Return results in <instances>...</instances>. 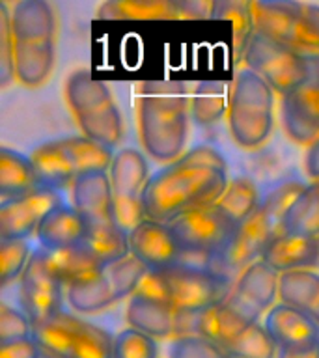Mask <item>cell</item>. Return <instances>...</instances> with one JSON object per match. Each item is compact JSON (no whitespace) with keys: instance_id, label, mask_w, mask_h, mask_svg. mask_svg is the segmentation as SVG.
I'll return each instance as SVG.
<instances>
[{"instance_id":"obj_1","label":"cell","mask_w":319,"mask_h":358,"mask_svg":"<svg viewBox=\"0 0 319 358\" xmlns=\"http://www.w3.org/2000/svg\"><path fill=\"white\" fill-rule=\"evenodd\" d=\"M228 183L226 159L213 145L190 148L151 173L142 192L146 218L170 226L179 217L217 206Z\"/></svg>"},{"instance_id":"obj_2","label":"cell","mask_w":319,"mask_h":358,"mask_svg":"<svg viewBox=\"0 0 319 358\" xmlns=\"http://www.w3.org/2000/svg\"><path fill=\"white\" fill-rule=\"evenodd\" d=\"M142 148L157 162L178 161L189 138L190 90L181 80H146L136 92Z\"/></svg>"},{"instance_id":"obj_3","label":"cell","mask_w":319,"mask_h":358,"mask_svg":"<svg viewBox=\"0 0 319 358\" xmlns=\"http://www.w3.org/2000/svg\"><path fill=\"white\" fill-rule=\"evenodd\" d=\"M308 185L299 179H280L262 194V203L248 220L241 224L232 245L218 257V274L243 271L250 263L262 259L271 243L284 234L285 215L290 213L297 198L304 192Z\"/></svg>"},{"instance_id":"obj_4","label":"cell","mask_w":319,"mask_h":358,"mask_svg":"<svg viewBox=\"0 0 319 358\" xmlns=\"http://www.w3.org/2000/svg\"><path fill=\"white\" fill-rule=\"evenodd\" d=\"M229 289L228 276L178 263L164 271H150L134 295L166 302L176 312H200L224 301Z\"/></svg>"},{"instance_id":"obj_5","label":"cell","mask_w":319,"mask_h":358,"mask_svg":"<svg viewBox=\"0 0 319 358\" xmlns=\"http://www.w3.org/2000/svg\"><path fill=\"white\" fill-rule=\"evenodd\" d=\"M229 134L237 145L256 150L273 134L274 90L250 69H239L229 86Z\"/></svg>"},{"instance_id":"obj_6","label":"cell","mask_w":319,"mask_h":358,"mask_svg":"<svg viewBox=\"0 0 319 358\" xmlns=\"http://www.w3.org/2000/svg\"><path fill=\"white\" fill-rule=\"evenodd\" d=\"M256 32L274 43L319 56V4L297 0H254Z\"/></svg>"},{"instance_id":"obj_7","label":"cell","mask_w":319,"mask_h":358,"mask_svg":"<svg viewBox=\"0 0 319 358\" xmlns=\"http://www.w3.org/2000/svg\"><path fill=\"white\" fill-rule=\"evenodd\" d=\"M32 338L41 358H112L114 349V338L108 330L66 310L34 324Z\"/></svg>"},{"instance_id":"obj_8","label":"cell","mask_w":319,"mask_h":358,"mask_svg":"<svg viewBox=\"0 0 319 358\" xmlns=\"http://www.w3.org/2000/svg\"><path fill=\"white\" fill-rule=\"evenodd\" d=\"M245 67L250 69L282 97L310 83H319V56L288 49L256 32L245 52Z\"/></svg>"},{"instance_id":"obj_9","label":"cell","mask_w":319,"mask_h":358,"mask_svg":"<svg viewBox=\"0 0 319 358\" xmlns=\"http://www.w3.org/2000/svg\"><path fill=\"white\" fill-rule=\"evenodd\" d=\"M239 226L217 206L189 213L170 224L173 239L185 254L220 257L226 252Z\"/></svg>"},{"instance_id":"obj_10","label":"cell","mask_w":319,"mask_h":358,"mask_svg":"<svg viewBox=\"0 0 319 358\" xmlns=\"http://www.w3.org/2000/svg\"><path fill=\"white\" fill-rule=\"evenodd\" d=\"M64 203L58 190L36 189L19 198L0 201V241L28 239L36 235L45 215Z\"/></svg>"},{"instance_id":"obj_11","label":"cell","mask_w":319,"mask_h":358,"mask_svg":"<svg viewBox=\"0 0 319 358\" xmlns=\"http://www.w3.org/2000/svg\"><path fill=\"white\" fill-rule=\"evenodd\" d=\"M73 207L83 217L88 229L116 228L114 190L108 172L78 176L71 185Z\"/></svg>"},{"instance_id":"obj_12","label":"cell","mask_w":319,"mask_h":358,"mask_svg":"<svg viewBox=\"0 0 319 358\" xmlns=\"http://www.w3.org/2000/svg\"><path fill=\"white\" fill-rule=\"evenodd\" d=\"M129 248L131 256L144 263L151 273L173 267L181 259V250L173 239L170 226L150 218H146L129 234Z\"/></svg>"},{"instance_id":"obj_13","label":"cell","mask_w":319,"mask_h":358,"mask_svg":"<svg viewBox=\"0 0 319 358\" xmlns=\"http://www.w3.org/2000/svg\"><path fill=\"white\" fill-rule=\"evenodd\" d=\"M280 117L293 142L310 145L319 138V83H310L282 97Z\"/></svg>"},{"instance_id":"obj_14","label":"cell","mask_w":319,"mask_h":358,"mask_svg":"<svg viewBox=\"0 0 319 358\" xmlns=\"http://www.w3.org/2000/svg\"><path fill=\"white\" fill-rule=\"evenodd\" d=\"M263 327L278 349H306L319 345V324L297 308L276 304L269 310Z\"/></svg>"},{"instance_id":"obj_15","label":"cell","mask_w":319,"mask_h":358,"mask_svg":"<svg viewBox=\"0 0 319 358\" xmlns=\"http://www.w3.org/2000/svg\"><path fill=\"white\" fill-rule=\"evenodd\" d=\"M88 234V226L78 215L77 209L67 203H60L50 209L36 229L39 248L49 252H60L83 245Z\"/></svg>"},{"instance_id":"obj_16","label":"cell","mask_w":319,"mask_h":358,"mask_svg":"<svg viewBox=\"0 0 319 358\" xmlns=\"http://www.w3.org/2000/svg\"><path fill=\"white\" fill-rule=\"evenodd\" d=\"M262 262L278 274L290 271H312L318 263V237L284 231L265 248Z\"/></svg>"},{"instance_id":"obj_17","label":"cell","mask_w":319,"mask_h":358,"mask_svg":"<svg viewBox=\"0 0 319 358\" xmlns=\"http://www.w3.org/2000/svg\"><path fill=\"white\" fill-rule=\"evenodd\" d=\"M108 176L114 200H142V192L151 178L146 157L134 148H123L114 153Z\"/></svg>"},{"instance_id":"obj_18","label":"cell","mask_w":319,"mask_h":358,"mask_svg":"<svg viewBox=\"0 0 319 358\" xmlns=\"http://www.w3.org/2000/svg\"><path fill=\"white\" fill-rule=\"evenodd\" d=\"M30 161L36 170L39 189L60 192L77 179V172L69 161L66 148L62 145V140H49L36 145L30 153Z\"/></svg>"},{"instance_id":"obj_19","label":"cell","mask_w":319,"mask_h":358,"mask_svg":"<svg viewBox=\"0 0 319 358\" xmlns=\"http://www.w3.org/2000/svg\"><path fill=\"white\" fill-rule=\"evenodd\" d=\"M11 32L15 41H55L56 15L45 0H21L11 8Z\"/></svg>"},{"instance_id":"obj_20","label":"cell","mask_w":319,"mask_h":358,"mask_svg":"<svg viewBox=\"0 0 319 358\" xmlns=\"http://www.w3.org/2000/svg\"><path fill=\"white\" fill-rule=\"evenodd\" d=\"M176 310L170 304L148 296L133 295L127 304L129 329L151 336L153 340L176 338Z\"/></svg>"},{"instance_id":"obj_21","label":"cell","mask_w":319,"mask_h":358,"mask_svg":"<svg viewBox=\"0 0 319 358\" xmlns=\"http://www.w3.org/2000/svg\"><path fill=\"white\" fill-rule=\"evenodd\" d=\"M101 21L181 19V0H108L97 8Z\"/></svg>"},{"instance_id":"obj_22","label":"cell","mask_w":319,"mask_h":358,"mask_svg":"<svg viewBox=\"0 0 319 358\" xmlns=\"http://www.w3.org/2000/svg\"><path fill=\"white\" fill-rule=\"evenodd\" d=\"M55 58V41H15V78L27 88H38L50 77Z\"/></svg>"},{"instance_id":"obj_23","label":"cell","mask_w":319,"mask_h":358,"mask_svg":"<svg viewBox=\"0 0 319 358\" xmlns=\"http://www.w3.org/2000/svg\"><path fill=\"white\" fill-rule=\"evenodd\" d=\"M278 282L280 274L269 267L267 263L257 259L241 271L239 278L235 280L232 289L241 299L250 302L252 306H256L260 312H267L278 299Z\"/></svg>"},{"instance_id":"obj_24","label":"cell","mask_w":319,"mask_h":358,"mask_svg":"<svg viewBox=\"0 0 319 358\" xmlns=\"http://www.w3.org/2000/svg\"><path fill=\"white\" fill-rule=\"evenodd\" d=\"M66 101L73 116H84L88 112L101 108V106L114 103L108 84L103 80H95L88 69L73 71L66 80Z\"/></svg>"},{"instance_id":"obj_25","label":"cell","mask_w":319,"mask_h":358,"mask_svg":"<svg viewBox=\"0 0 319 358\" xmlns=\"http://www.w3.org/2000/svg\"><path fill=\"white\" fill-rule=\"evenodd\" d=\"M39 189L30 157L11 148H0V198H19Z\"/></svg>"},{"instance_id":"obj_26","label":"cell","mask_w":319,"mask_h":358,"mask_svg":"<svg viewBox=\"0 0 319 358\" xmlns=\"http://www.w3.org/2000/svg\"><path fill=\"white\" fill-rule=\"evenodd\" d=\"M229 86L224 80H201L190 92V120L198 127H209L228 114Z\"/></svg>"},{"instance_id":"obj_27","label":"cell","mask_w":319,"mask_h":358,"mask_svg":"<svg viewBox=\"0 0 319 358\" xmlns=\"http://www.w3.org/2000/svg\"><path fill=\"white\" fill-rule=\"evenodd\" d=\"M75 120L83 131V136L105 145L108 150H114L123 136V117L116 103H108Z\"/></svg>"},{"instance_id":"obj_28","label":"cell","mask_w":319,"mask_h":358,"mask_svg":"<svg viewBox=\"0 0 319 358\" xmlns=\"http://www.w3.org/2000/svg\"><path fill=\"white\" fill-rule=\"evenodd\" d=\"M66 301L77 313H97L114 304L116 296L106 274L101 273L67 285Z\"/></svg>"},{"instance_id":"obj_29","label":"cell","mask_w":319,"mask_h":358,"mask_svg":"<svg viewBox=\"0 0 319 358\" xmlns=\"http://www.w3.org/2000/svg\"><path fill=\"white\" fill-rule=\"evenodd\" d=\"M211 19H226L234 22V50L237 60L245 58V52L256 36V22L252 15V2L245 0H215Z\"/></svg>"},{"instance_id":"obj_30","label":"cell","mask_w":319,"mask_h":358,"mask_svg":"<svg viewBox=\"0 0 319 358\" xmlns=\"http://www.w3.org/2000/svg\"><path fill=\"white\" fill-rule=\"evenodd\" d=\"M260 203H262V194L256 183L250 178L241 176V178L229 179L224 194L217 201V207L237 226H241L254 215Z\"/></svg>"},{"instance_id":"obj_31","label":"cell","mask_w":319,"mask_h":358,"mask_svg":"<svg viewBox=\"0 0 319 358\" xmlns=\"http://www.w3.org/2000/svg\"><path fill=\"white\" fill-rule=\"evenodd\" d=\"M278 299L285 306L310 313L319 299V274L316 271H290L280 274Z\"/></svg>"},{"instance_id":"obj_32","label":"cell","mask_w":319,"mask_h":358,"mask_svg":"<svg viewBox=\"0 0 319 358\" xmlns=\"http://www.w3.org/2000/svg\"><path fill=\"white\" fill-rule=\"evenodd\" d=\"M62 145L66 148L69 161L78 176L92 172H108L111 170L114 153L105 145L97 144L86 136H67L60 138Z\"/></svg>"},{"instance_id":"obj_33","label":"cell","mask_w":319,"mask_h":358,"mask_svg":"<svg viewBox=\"0 0 319 358\" xmlns=\"http://www.w3.org/2000/svg\"><path fill=\"white\" fill-rule=\"evenodd\" d=\"M83 246L103 268L111 267L123 257L131 256L129 235L118 226L105 229H88V234L83 241Z\"/></svg>"},{"instance_id":"obj_34","label":"cell","mask_w":319,"mask_h":358,"mask_svg":"<svg viewBox=\"0 0 319 358\" xmlns=\"http://www.w3.org/2000/svg\"><path fill=\"white\" fill-rule=\"evenodd\" d=\"M285 234L319 237V179L308 185L284 220Z\"/></svg>"},{"instance_id":"obj_35","label":"cell","mask_w":319,"mask_h":358,"mask_svg":"<svg viewBox=\"0 0 319 358\" xmlns=\"http://www.w3.org/2000/svg\"><path fill=\"white\" fill-rule=\"evenodd\" d=\"M228 358H276L278 345L274 343L267 329L260 323L246 327L243 332L220 347Z\"/></svg>"},{"instance_id":"obj_36","label":"cell","mask_w":319,"mask_h":358,"mask_svg":"<svg viewBox=\"0 0 319 358\" xmlns=\"http://www.w3.org/2000/svg\"><path fill=\"white\" fill-rule=\"evenodd\" d=\"M19 287L32 291H47V293H64L66 285L56 271L52 254L45 248H36L30 256L24 273L19 280Z\"/></svg>"},{"instance_id":"obj_37","label":"cell","mask_w":319,"mask_h":358,"mask_svg":"<svg viewBox=\"0 0 319 358\" xmlns=\"http://www.w3.org/2000/svg\"><path fill=\"white\" fill-rule=\"evenodd\" d=\"M50 254H52L55 267L66 287L75 284V282L105 273V268L95 262L94 256L83 245L73 246V248H67V250L50 252Z\"/></svg>"},{"instance_id":"obj_38","label":"cell","mask_w":319,"mask_h":358,"mask_svg":"<svg viewBox=\"0 0 319 358\" xmlns=\"http://www.w3.org/2000/svg\"><path fill=\"white\" fill-rule=\"evenodd\" d=\"M148 273H150L148 267L134 256L123 257V259L105 268L106 278L111 282L116 301H122V299H127V296L131 299Z\"/></svg>"},{"instance_id":"obj_39","label":"cell","mask_w":319,"mask_h":358,"mask_svg":"<svg viewBox=\"0 0 319 358\" xmlns=\"http://www.w3.org/2000/svg\"><path fill=\"white\" fill-rule=\"evenodd\" d=\"M32 252L28 239L0 241V285L2 287L10 285L15 280H21Z\"/></svg>"},{"instance_id":"obj_40","label":"cell","mask_w":319,"mask_h":358,"mask_svg":"<svg viewBox=\"0 0 319 358\" xmlns=\"http://www.w3.org/2000/svg\"><path fill=\"white\" fill-rule=\"evenodd\" d=\"M157 341L134 329H125L114 338L112 358H157Z\"/></svg>"},{"instance_id":"obj_41","label":"cell","mask_w":319,"mask_h":358,"mask_svg":"<svg viewBox=\"0 0 319 358\" xmlns=\"http://www.w3.org/2000/svg\"><path fill=\"white\" fill-rule=\"evenodd\" d=\"M15 38L11 32V10L8 4H0V86H10L15 80Z\"/></svg>"},{"instance_id":"obj_42","label":"cell","mask_w":319,"mask_h":358,"mask_svg":"<svg viewBox=\"0 0 319 358\" xmlns=\"http://www.w3.org/2000/svg\"><path fill=\"white\" fill-rule=\"evenodd\" d=\"M168 358H226L218 345L200 336H179L173 338L168 349Z\"/></svg>"},{"instance_id":"obj_43","label":"cell","mask_w":319,"mask_h":358,"mask_svg":"<svg viewBox=\"0 0 319 358\" xmlns=\"http://www.w3.org/2000/svg\"><path fill=\"white\" fill-rule=\"evenodd\" d=\"M32 323L22 310H17L6 302L0 306V345L32 338Z\"/></svg>"},{"instance_id":"obj_44","label":"cell","mask_w":319,"mask_h":358,"mask_svg":"<svg viewBox=\"0 0 319 358\" xmlns=\"http://www.w3.org/2000/svg\"><path fill=\"white\" fill-rule=\"evenodd\" d=\"M0 358H41V352L34 338H27L0 345Z\"/></svg>"},{"instance_id":"obj_45","label":"cell","mask_w":319,"mask_h":358,"mask_svg":"<svg viewBox=\"0 0 319 358\" xmlns=\"http://www.w3.org/2000/svg\"><path fill=\"white\" fill-rule=\"evenodd\" d=\"M304 168H306L308 178L318 181L319 179V138L313 144L308 145L306 155H304Z\"/></svg>"},{"instance_id":"obj_46","label":"cell","mask_w":319,"mask_h":358,"mask_svg":"<svg viewBox=\"0 0 319 358\" xmlns=\"http://www.w3.org/2000/svg\"><path fill=\"white\" fill-rule=\"evenodd\" d=\"M276 358H319V345L306 349H278Z\"/></svg>"},{"instance_id":"obj_47","label":"cell","mask_w":319,"mask_h":358,"mask_svg":"<svg viewBox=\"0 0 319 358\" xmlns=\"http://www.w3.org/2000/svg\"><path fill=\"white\" fill-rule=\"evenodd\" d=\"M308 315H310V317H312L313 321L319 324V299H318V302L313 304V308L310 310V313H308Z\"/></svg>"},{"instance_id":"obj_48","label":"cell","mask_w":319,"mask_h":358,"mask_svg":"<svg viewBox=\"0 0 319 358\" xmlns=\"http://www.w3.org/2000/svg\"><path fill=\"white\" fill-rule=\"evenodd\" d=\"M316 268H319V237H318V263H316Z\"/></svg>"},{"instance_id":"obj_49","label":"cell","mask_w":319,"mask_h":358,"mask_svg":"<svg viewBox=\"0 0 319 358\" xmlns=\"http://www.w3.org/2000/svg\"><path fill=\"white\" fill-rule=\"evenodd\" d=\"M226 358H228V357H226Z\"/></svg>"}]
</instances>
